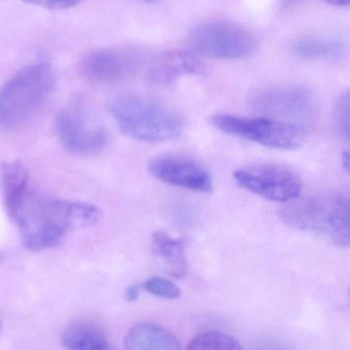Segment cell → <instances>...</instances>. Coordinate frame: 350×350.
I'll return each instance as SVG.
<instances>
[{"label":"cell","instance_id":"cell-22","mask_svg":"<svg viewBox=\"0 0 350 350\" xmlns=\"http://www.w3.org/2000/svg\"><path fill=\"white\" fill-rule=\"evenodd\" d=\"M253 350H290V349L283 343L275 342V341H265V342L256 345Z\"/></svg>","mask_w":350,"mask_h":350},{"label":"cell","instance_id":"cell-12","mask_svg":"<svg viewBox=\"0 0 350 350\" xmlns=\"http://www.w3.org/2000/svg\"><path fill=\"white\" fill-rule=\"evenodd\" d=\"M203 72V65L195 55L187 51H170L154 59L148 71V78L152 83L168 86L183 76Z\"/></svg>","mask_w":350,"mask_h":350},{"label":"cell","instance_id":"cell-20","mask_svg":"<svg viewBox=\"0 0 350 350\" xmlns=\"http://www.w3.org/2000/svg\"><path fill=\"white\" fill-rule=\"evenodd\" d=\"M143 288L152 295L162 299H177L181 295L178 286L170 280L161 277H153L144 282Z\"/></svg>","mask_w":350,"mask_h":350},{"label":"cell","instance_id":"cell-8","mask_svg":"<svg viewBox=\"0 0 350 350\" xmlns=\"http://www.w3.org/2000/svg\"><path fill=\"white\" fill-rule=\"evenodd\" d=\"M234 178L243 189L269 201H293L299 197L302 187L299 175L279 164L245 166L234 172Z\"/></svg>","mask_w":350,"mask_h":350},{"label":"cell","instance_id":"cell-1","mask_svg":"<svg viewBox=\"0 0 350 350\" xmlns=\"http://www.w3.org/2000/svg\"><path fill=\"white\" fill-rule=\"evenodd\" d=\"M6 210L25 246L34 251L57 246L70 230L94 226L100 217L96 206L53 199L30 189Z\"/></svg>","mask_w":350,"mask_h":350},{"label":"cell","instance_id":"cell-21","mask_svg":"<svg viewBox=\"0 0 350 350\" xmlns=\"http://www.w3.org/2000/svg\"><path fill=\"white\" fill-rule=\"evenodd\" d=\"M23 1L34 4V5L43 6V8L61 10V8H73L83 0H23Z\"/></svg>","mask_w":350,"mask_h":350},{"label":"cell","instance_id":"cell-4","mask_svg":"<svg viewBox=\"0 0 350 350\" xmlns=\"http://www.w3.org/2000/svg\"><path fill=\"white\" fill-rule=\"evenodd\" d=\"M55 84L49 64L29 66L0 90V125L8 129L30 120L44 104Z\"/></svg>","mask_w":350,"mask_h":350},{"label":"cell","instance_id":"cell-2","mask_svg":"<svg viewBox=\"0 0 350 350\" xmlns=\"http://www.w3.org/2000/svg\"><path fill=\"white\" fill-rule=\"evenodd\" d=\"M109 110L121 131L135 141H174L183 135L185 129V121L178 112L153 98L117 96L109 103Z\"/></svg>","mask_w":350,"mask_h":350},{"label":"cell","instance_id":"cell-10","mask_svg":"<svg viewBox=\"0 0 350 350\" xmlns=\"http://www.w3.org/2000/svg\"><path fill=\"white\" fill-rule=\"evenodd\" d=\"M139 66V59L129 51L100 49L82 59L80 71L92 83L112 84L133 76Z\"/></svg>","mask_w":350,"mask_h":350},{"label":"cell","instance_id":"cell-16","mask_svg":"<svg viewBox=\"0 0 350 350\" xmlns=\"http://www.w3.org/2000/svg\"><path fill=\"white\" fill-rule=\"evenodd\" d=\"M28 170L20 162H8L0 168V187L6 209L28 191Z\"/></svg>","mask_w":350,"mask_h":350},{"label":"cell","instance_id":"cell-19","mask_svg":"<svg viewBox=\"0 0 350 350\" xmlns=\"http://www.w3.org/2000/svg\"><path fill=\"white\" fill-rule=\"evenodd\" d=\"M334 119L339 135L345 141L350 142V88L337 98Z\"/></svg>","mask_w":350,"mask_h":350},{"label":"cell","instance_id":"cell-9","mask_svg":"<svg viewBox=\"0 0 350 350\" xmlns=\"http://www.w3.org/2000/svg\"><path fill=\"white\" fill-rule=\"evenodd\" d=\"M150 174L160 181L197 193H210L213 181L205 166L187 156L166 154L150 160Z\"/></svg>","mask_w":350,"mask_h":350},{"label":"cell","instance_id":"cell-6","mask_svg":"<svg viewBox=\"0 0 350 350\" xmlns=\"http://www.w3.org/2000/svg\"><path fill=\"white\" fill-rule=\"evenodd\" d=\"M216 129L228 135L241 137L265 147L295 150L304 145L306 135L299 125L280 119L216 114L211 117Z\"/></svg>","mask_w":350,"mask_h":350},{"label":"cell","instance_id":"cell-5","mask_svg":"<svg viewBox=\"0 0 350 350\" xmlns=\"http://www.w3.org/2000/svg\"><path fill=\"white\" fill-rule=\"evenodd\" d=\"M55 133L66 149L81 156L100 154L110 142L108 129L84 100H72L55 119Z\"/></svg>","mask_w":350,"mask_h":350},{"label":"cell","instance_id":"cell-11","mask_svg":"<svg viewBox=\"0 0 350 350\" xmlns=\"http://www.w3.org/2000/svg\"><path fill=\"white\" fill-rule=\"evenodd\" d=\"M254 109L286 118H306L314 108L312 96L299 86H279L259 90L251 98Z\"/></svg>","mask_w":350,"mask_h":350},{"label":"cell","instance_id":"cell-26","mask_svg":"<svg viewBox=\"0 0 350 350\" xmlns=\"http://www.w3.org/2000/svg\"><path fill=\"white\" fill-rule=\"evenodd\" d=\"M147 1L153 2V1H158V0H147Z\"/></svg>","mask_w":350,"mask_h":350},{"label":"cell","instance_id":"cell-17","mask_svg":"<svg viewBox=\"0 0 350 350\" xmlns=\"http://www.w3.org/2000/svg\"><path fill=\"white\" fill-rule=\"evenodd\" d=\"M293 51L296 55L304 59H330L340 55L342 45L338 41L310 37L296 41Z\"/></svg>","mask_w":350,"mask_h":350},{"label":"cell","instance_id":"cell-3","mask_svg":"<svg viewBox=\"0 0 350 350\" xmlns=\"http://www.w3.org/2000/svg\"><path fill=\"white\" fill-rule=\"evenodd\" d=\"M284 222L314 232L339 246L350 247V197L321 195L294 200L280 211Z\"/></svg>","mask_w":350,"mask_h":350},{"label":"cell","instance_id":"cell-13","mask_svg":"<svg viewBox=\"0 0 350 350\" xmlns=\"http://www.w3.org/2000/svg\"><path fill=\"white\" fill-rule=\"evenodd\" d=\"M125 350H181L176 337L163 327L144 323L133 327L124 338Z\"/></svg>","mask_w":350,"mask_h":350},{"label":"cell","instance_id":"cell-14","mask_svg":"<svg viewBox=\"0 0 350 350\" xmlns=\"http://www.w3.org/2000/svg\"><path fill=\"white\" fill-rule=\"evenodd\" d=\"M67 350H115L100 327L88 321L70 325L62 335Z\"/></svg>","mask_w":350,"mask_h":350},{"label":"cell","instance_id":"cell-7","mask_svg":"<svg viewBox=\"0 0 350 350\" xmlns=\"http://www.w3.org/2000/svg\"><path fill=\"white\" fill-rule=\"evenodd\" d=\"M189 46L198 55L214 59H239L253 55L257 49L254 35L232 23L213 21L193 29Z\"/></svg>","mask_w":350,"mask_h":350},{"label":"cell","instance_id":"cell-25","mask_svg":"<svg viewBox=\"0 0 350 350\" xmlns=\"http://www.w3.org/2000/svg\"><path fill=\"white\" fill-rule=\"evenodd\" d=\"M341 161H342L343 167L350 172V151L345 152L341 157Z\"/></svg>","mask_w":350,"mask_h":350},{"label":"cell","instance_id":"cell-18","mask_svg":"<svg viewBox=\"0 0 350 350\" xmlns=\"http://www.w3.org/2000/svg\"><path fill=\"white\" fill-rule=\"evenodd\" d=\"M187 350H244L238 340L217 331L200 333L193 337Z\"/></svg>","mask_w":350,"mask_h":350},{"label":"cell","instance_id":"cell-23","mask_svg":"<svg viewBox=\"0 0 350 350\" xmlns=\"http://www.w3.org/2000/svg\"><path fill=\"white\" fill-rule=\"evenodd\" d=\"M139 296V287L137 285L129 286L125 292V299L129 302L137 301Z\"/></svg>","mask_w":350,"mask_h":350},{"label":"cell","instance_id":"cell-24","mask_svg":"<svg viewBox=\"0 0 350 350\" xmlns=\"http://www.w3.org/2000/svg\"><path fill=\"white\" fill-rule=\"evenodd\" d=\"M325 3L334 6H350V0H322Z\"/></svg>","mask_w":350,"mask_h":350},{"label":"cell","instance_id":"cell-15","mask_svg":"<svg viewBox=\"0 0 350 350\" xmlns=\"http://www.w3.org/2000/svg\"><path fill=\"white\" fill-rule=\"evenodd\" d=\"M152 248L156 256L165 265L166 271L175 279H181L187 273L185 244L165 232H155L152 236Z\"/></svg>","mask_w":350,"mask_h":350}]
</instances>
